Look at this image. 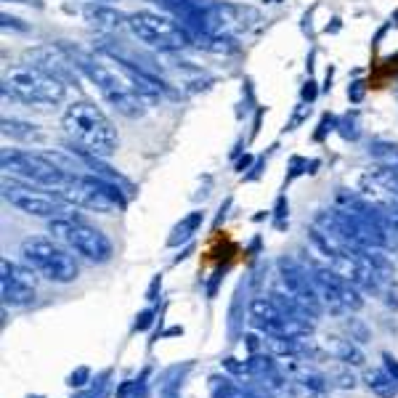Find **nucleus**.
<instances>
[{
  "mask_svg": "<svg viewBox=\"0 0 398 398\" xmlns=\"http://www.w3.org/2000/svg\"><path fill=\"white\" fill-rule=\"evenodd\" d=\"M61 48L69 54V59L75 61L80 72L96 85L101 99L106 101L115 112L130 119H139L146 115L149 101L143 99V93L136 88L133 78L122 69V64L117 59L91 54V51H82V48H72V45H61Z\"/></svg>",
  "mask_w": 398,
  "mask_h": 398,
  "instance_id": "1",
  "label": "nucleus"
},
{
  "mask_svg": "<svg viewBox=\"0 0 398 398\" xmlns=\"http://www.w3.org/2000/svg\"><path fill=\"white\" fill-rule=\"evenodd\" d=\"M61 128L69 136V149L88 152L101 159L112 157L119 146L117 128L93 101H72L61 115Z\"/></svg>",
  "mask_w": 398,
  "mask_h": 398,
  "instance_id": "2",
  "label": "nucleus"
},
{
  "mask_svg": "<svg viewBox=\"0 0 398 398\" xmlns=\"http://www.w3.org/2000/svg\"><path fill=\"white\" fill-rule=\"evenodd\" d=\"M128 30L133 32V38L139 43L154 48L159 54H178L186 48H197L194 32L170 14L133 11V14H128Z\"/></svg>",
  "mask_w": 398,
  "mask_h": 398,
  "instance_id": "3",
  "label": "nucleus"
},
{
  "mask_svg": "<svg viewBox=\"0 0 398 398\" xmlns=\"http://www.w3.org/2000/svg\"><path fill=\"white\" fill-rule=\"evenodd\" d=\"M3 96L27 106H59L67 99V82L35 67H21L3 78Z\"/></svg>",
  "mask_w": 398,
  "mask_h": 398,
  "instance_id": "4",
  "label": "nucleus"
},
{
  "mask_svg": "<svg viewBox=\"0 0 398 398\" xmlns=\"http://www.w3.org/2000/svg\"><path fill=\"white\" fill-rule=\"evenodd\" d=\"M67 204H78L85 210H96L101 215H112L125 207V194L117 183L101 178V176H80L75 173L72 178L61 186L59 191H54Z\"/></svg>",
  "mask_w": 398,
  "mask_h": 398,
  "instance_id": "5",
  "label": "nucleus"
},
{
  "mask_svg": "<svg viewBox=\"0 0 398 398\" xmlns=\"http://www.w3.org/2000/svg\"><path fill=\"white\" fill-rule=\"evenodd\" d=\"M21 258L40 277L56 284H69L80 277V266L75 255H69L61 244L45 237H30L21 242Z\"/></svg>",
  "mask_w": 398,
  "mask_h": 398,
  "instance_id": "6",
  "label": "nucleus"
},
{
  "mask_svg": "<svg viewBox=\"0 0 398 398\" xmlns=\"http://www.w3.org/2000/svg\"><path fill=\"white\" fill-rule=\"evenodd\" d=\"M48 231L56 239H61V242H67L78 255H82V258L91 260V263H109L112 255H115L112 239L106 237L101 229L85 223L82 218H75V215L51 218Z\"/></svg>",
  "mask_w": 398,
  "mask_h": 398,
  "instance_id": "7",
  "label": "nucleus"
},
{
  "mask_svg": "<svg viewBox=\"0 0 398 398\" xmlns=\"http://www.w3.org/2000/svg\"><path fill=\"white\" fill-rule=\"evenodd\" d=\"M0 162H3L5 173L27 180L32 186L51 189V191H59L75 176V173H67L64 167H59L48 154H32V152H19V149H3Z\"/></svg>",
  "mask_w": 398,
  "mask_h": 398,
  "instance_id": "8",
  "label": "nucleus"
},
{
  "mask_svg": "<svg viewBox=\"0 0 398 398\" xmlns=\"http://www.w3.org/2000/svg\"><path fill=\"white\" fill-rule=\"evenodd\" d=\"M308 271H311V279L316 284L324 305L332 314H348V311H358L364 305V298H361L356 284L348 281L345 277H340L338 271L324 268V266H311Z\"/></svg>",
  "mask_w": 398,
  "mask_h": 398,
  "instance_id": "9",
  "label": "nucleus"
},
{
  "mask_svg": "<svg viewBox=\"0 0 398 398\" xmlns=\"http://www.w3.org/2000/svg\"><path fill=\"white\" fill-rule=\"evenodd\" d=\"M3 197L11 202L16 210L35 215V218H64L61 213H67V202L56 194H40L32 191V186H21L16 180H3Z\"/></svg>",
  "mask_w": 398,
  "mask_h": 398,
  "instance_id": "10",
  "label": "nucleus"
},
{
  "mask_svg": "<svg viewBox=\"0 0 398 398\" xmlns=\"http://www.w3.org/2000/svg\"><path fill=\"white\" fill-rule=\"evenodd\" d=\"M35 268H27L19 266L14 260L3 258L0 260V295L5 305H14V308H27L32 305L38 298V290H35Z\"/></svg>",
  "mask_w": 398,
  "mask_h": 398,
  "instance_id": "11",
  "label": "nucleus"
},
{
  "mask_svg": "<svg viewBox=\"0 0 398 398\" xmlns=\"http://www.w3.org/2000/svg\"><path fill=\"white\" fill-rule=\"evenodd\" d=\"M24 59L30 61V67H35L40 72L51 75V78L61 80V82H72L80 69L75 67V61L69 59V54L64 48H54V45H40L24 54Z\"/></svg>",
  "mask_w": 398,
  "mask_h": 398,
  "instance_id": "12",
  "label": "nucleus"
},
{
  "mask_svg": "<svg viewBox=\"0 0 398 398\" xmlns=\"http://www.w3.org/2000/svg\"><path fill=\"white\" fill-rule=\"evenodd\" d=\"M80 14L85 16V21L91 24V27H96L101 32H117L122 27H128V14H122L117 11L115 5H109V3H85V5H80Z\"/></svg>",
  "mask_w": 398,
  "mask_h": 398,
  "instance_id": "13",
  "label": "nucleus"
},
{
  "mask_svg": "<svg viewBox=\"0 0 398 398\" xmlns=\"http://www.w3.org/2000/svg\"><path fill=\"white\" fill-rule=\"evenodd\" d=\"M202 220H204V213H202V210H194V213H189L186 218H180L178 223H176V229L170 231V237H167V247H178V244H186V242H189V239H191L199 231Z\"/></svg>",
  "mask_w": 398,
  "mask_h": 398,
  "instance_id": "14",
  "label": "nucleus"
},
{
  "mask_svg": "<svg viewBox=\"0 0 398 398\" xmlns=\"http://www.w3.org/2000/svg\"><path fill=\"white\" fill-rule=\"evenodd\" d=\"M364 382H366V388H369L377 398L398 396V382L390 377L388 372H382V369H369V372L364 375Z\"/></svg>",
  "mask_w": 398,
  "mask_h": 398,
  "instance_id": "15",
  "label": "nucleus"
},
{
  "mask_svg": "<svg viewBox=\"0 0 398 398\" xmlns=\"http://www.w3.org/2000/svg\"><path fill=\"white\" fill-rule=\"evenodd\" d=\"M3 136L14 141H40L43 139V130L32 122H24L16 117H3Z\"/></svg>",
  "mask_w": 398,
  "mask_h": 398,
  "instance_id": "16",
  "label": "nucleus"
},
{
  "mask_svg": "<svg viewBox=\"0 0 398 398\" xmlns=\"http://www.w3.org/2000/svg\"><path fill=\"white\" fill-rule=\"evenodd\" d=\"M210 393L213 398H258L253 390L239 388L229 377H210Z\"/></svg>",
  "mask_w": 398,
  "mask_h": 398,
  "instance_id": "17",
  "label": "nucleus"
},
{
  "mask_svg": "<svg viewBox=\"0 0 398 398\" xmlns=\"http://www.w3.org/2000/svg\"><path fill=\"white\" fill-rule=\"evenodd\" d=\"M369 154H372V159H377L382 167L398 170V143H390V141H372Z\"/></svg>",
  "mask_w": 398,
  "mask_h": 398,
  "instance_id": "18",
  "label": "nucleus"
},
{
  "mask_svg": "<svg viewBox=\"0 0 398 398\" xmlns=\"http://www.w3.org/2000/svg\"><path fill=\"white\" fill-rule=\"evenodd\" d=\"M332 353L342 364H353V366H361L364 364V353L358 351V345H353L351 340L335 338L332 340Z\"/></svg>",
  "mask_w": 398,
  "mask_h": 398,
  "instance_id": "19",
  "label": "nucleus"
},
{
  "mask_svg": "<svg viewBox=\"0 0 398 398\" xmlns=\"http://www.w3.org/2000/svg\"><path fill=\"white\" fill-rule=\"evenodd\" d=\"M186 369H189V364L183 369L176 366V369H170L165 375V382L159 385V398H180V379L186 375Z\"/></svg>",
  "mask_w": 398,
  "mask_h": 398,
  "instance_id": "20",
  "label": "nucleus"
},
{
  "mask_svg": "<svg viewBox=\"0 0 398 398\" xmlns=\"http://www.w3.org/2000/svg\"><path fill=\"white\" fill-rule=\"evenodd\" d=\"M117 398H146V385L141 379H125L117 385Z\"/></svg>",
  "mask_w": 398,
  "mask_h": 398,
  "instance_id": "21",
  "label": "nucleus"
},
{
  "mask_svg": "<svg viewBox=\"0 0 398 398\" xmlns=\"http://www.w3.org/2000/svg\"><path fill=\"white\" fill-rule=\"evenodd\" d=\"M382 361H385V372L398 382V358H393L390 353H382Z\"/></svg>",
  "mask_w": 398,
  "mask_h": 398,
  "instance_id": "22",
  "label": "nucleus"
},
{
  "mask_svg": "<svg viewBox=\"0 0 398 398\" xmlns=\"http://www.w3.org/2000/svg\"><path fill=\"white\" fill-rule=\"evenodd\" d=\"M348 99L353 101V104H358V101L364 99V82H353V85L348 88Z\"/></svg>",
  "mask_w": 398,
  "mask_h": 398,
  "instance_id": "23",
  "label": "nucleus"
},
{
  "mask_svg": "<svg viewBox=\"0 0 398 398\" xmlns=\"http://www.w3.org/2000/svg\"><path fill=\"white\" fill-rule=\"evenodd\" d=\"M88 375H91V372H88V369L82 366V369H78V372H75V375L69 377V385H72V388H80V385H85V379H88Z\"/></svg>",
  "mask_w": 398,
  "mask_h": 398,
  "instance_id": "24",
  "label": "nucleus"
},
{
  "mask_svg": "<svg viewBox=\"0 0 398 398\" xmlns=\"http://www.w3.org/2000/svg\"><path fill=\"white\" fill-rule=\"evenodd\" d=\"M0 19H3V27H5V30H8V27H14V30H27V24H21V19H16V16L3 14Z\"/></svg>",
  "mask_w": 398,
  "mask_h": 398,
  "instance_id": "25",
  "label": "nucleus"
},
{
  "mask_svg": "<svg viewBox=\"0 0 398 398\" xmlns=\"http://www.w3.org/2000/svg\"><path fill=\"white\" fill-rule=\"evenodd\" d=\"M152 318H154V311L149 308V311H143V314H139V321H136V329H146L149 324H152Z\"/></svg>",
  "mask_w": 398,
  "mask_h": 398,
  "instance_id": "26",
  "label": "nucleus"
},
{
  "mask_svg": "<svg viewBox=\"0 0 398 398\" xmlns=\"http://www.w3.org/2000/svg\"><path fill=\"white\" fill-rule=\"evenodd\" d=\"M314 85H316V82H311V80L305 82V88H303V99H308V101L316 99V88H314Z\"/></svg>",
  "mask_w": 398,
  "mask_h": 398,
  "instance_id": "27",
  "label": "nucleus"
},
{
  "mask_svg": "<svg viewBox=\"0 0 398 398\" xmlns=\"http://www.w3.org/2000/svg\"><path fill=\"white\" fill-rule=\"evenodd\" d=\"M338 385L340 388H353L356 379H353V375H338Z\"/></svg>",
  "mask_w": 398,
  "mask_h": 398,
  "instance_id": "28",
  "label": "nucleus"
},
{
  "mask_svg": "<svg viewBox=\"0 0 398 398\" xmlns=\"http://www.w3.org/2000/svg\"><path fill=\"white\" fill-rule=\"evenodd\" d=\"M5 3H19V5H32V8H43V0H5Z\"/></svg>",
  "mask_w": 398,
  "mask_h": 398,
  "instance_id": "29",
  "label": "nucleus"
},
{
  "mask_svg": "<svg viewBox=\"0 0 398 398\" xmlns=\"http://www.w3.org/2000/svg\"><path fill=\"white\" fill-rule=\"evenodd\" d=\"M388 210H390V213H393V215L398 218V199H393V202H390V207H388Z\"/></svg>",
  "mask_w": 398,
  "mask_h": 398,
  "instance_id": "30",
  "label": "nucleus"
},
{
  "mask_svg": "<svg viewBox=\"0 0 398 398\" xmlns=\"http://www.w3.org/2000/svg\"><path fill=\"white\" fill-rule=\"evenodd\" d=\"M85 3H91V0H85ZM93 3H112V0H93Z\"/></svg>",
  "mask_w": 398,
  "mask_h": 398,
  "instance_id": "31",
  "label": "nucleus"
}]
</instances>
